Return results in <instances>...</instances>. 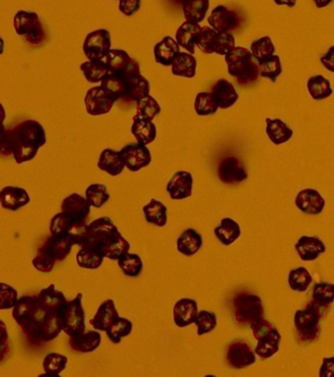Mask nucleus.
Segmentation results:
<instances>
[{
	"label": "nucleus",
	"mask_w": 334,
	"mask_h": 377,
	"mask_svg": "<svg viewBox=\"0 0 334 377\" xmlns=\"http://www.w3.org/2000/svg\"><path fill=\"white\" fill-rule=\"evenodd\" d=\"M105 61L110 70V74L130 76L141 73L139 63L124 49H111L106 56Z\"/></svg>",
	"instance_id": "2eb2a0df"
},
{
	"label": "nucleus",
	"mask_w": 334,
	"mask_h": 377,
	"mask_svg": "<svg viewBox=\"0 0 334 377\" xmlns=\"http://www.w3.org/2000/svg\"><path fill=\"white\" fill-rule=\"evenodd\" d=\"M116 101L101 86L91 87L85 94L84 99L85 110L91 116L108 115Z\"/></svg>",
	"instance_id": "4468645a"
},
{
	"label": "nucleus",
	"mask_w": 334,
	"mask_h": 377,
	"mask_svg": "<svg viewBox=\"0 0 334 377\" xmlns=\"http://www.w3.org/2000/svg\"><path fill=\"white\" fill-rule=\"evenodd\" d=\"M274 2L279 6H288V8H293L297 3V0H274Z\"/></svg>",
	"instance_id": "bf43d9fd"
},
{
	"label": "nucleus",
	"mask_w": 334,
	"mask_h": 377,
	"mask_svg": "<svg viewBox=\"0 0 334 377\" xmlns=\"http://www.w3.org/2000/svg\"><path fill=\"white\" fill-rule=\"evenodd\" d=\"M46 129L39 121L26 119L6 130L1 137V155L13 156L17 165L34 160L46 144Z\"/></svg>",
	"instance_id": "f257e3e1"
},
{
	"label": "nucleus",
	"mask_w": 334,
	"mask_h": 377,
	"mask_svg": "<svg viewBox=\"0 0 334 377\" xmlns=\"http://www.w3.org/2000/svg\"><path fill=\"white\" fill-rule=\"evenodd\" d=\"M295 203L299 212L307 215H319L326 208V200L316 189L301 190L296 194Z\"/></svg>",
	"instance_id": "6ab92c4d"
},
{
	"label": "nucleus",
	"mask_w": 334,
	"mask_h": 377,
	"mask_svg": "<svg viewBox=\"0 0 334 377\" xmlns=\"http://www.w3.org/2000/svg\"><path fill=\"white\" fill-rule=\"evenodd\" d=\"M201 28L202 27L199 24H193L184 21L177 28L175 39H176L179 47L186 49L189 53L194 54L195 53L196 39H197Z\"/></svg>",
	"instance_id": "c9c22d12"
},
{
	"label": "nucleus",
	"mask_w": 334,
	"mask_h": 377,
	"mask_svg": "<svg viewBox=\"0 0 334 377\" xmlns=\"http://www.w3.org/2000/svg\"><path fill=\"white\" fill-rule=\"evenodd\" d=\"M161 106L157 99L152 96L144 97L137 103V115L141 116L144 119L153 121L161 113Z\"/></svg>",
	"instance_id": "603ef678"
},
{
	"label": "nucleus",
	"mask_w": 334,
	"mask_h": 377,
	"mask_svg": "<svg viewBox=\"0 0 334 377\" xmlns=\"http://www.w3.org/2000/svg\"><path fill=\"white\" fill-rule=\"evenodd\" d=\"M182 13L186 22L200 24L210 8V0H182Z\"/></svg>",
	"instance_id": "e433bc0d"
},
{
	"label": "nucleus",
	"mask_w": 334,
	"mask_h": 377,
	"mask_svg": "<svg viewBox=\"0 0 334 377\" xmlns=\"http://www.w3.org/2000/svg\"><path fill=\"white\" fill-rule=\"evenodd\" d=\"M198 303L191 298H182L175 303L173 308V319L179 328L194 324L198 315Z\"/></svg>",
	"instance_id": "5701e85b"
},
{
	"label": "nucleus",
	"mask_w": 334,
	"mask_h": 377,
	"mask_svg": "<svg viewBox=\"0 0 334 377\" xmlns=\"http://www.w3.org/2000/svg\"><path fill=\"white\" fill-rule=\"evenodd\" d=\"M319 377H334V357L324 358L319 371Z\"/></svg>",
	"instance_id": "4d7b16f0"
},
{
	"label": "nucleus",
	"mask_w": 334,
	"mask_h": 377,
	"mask_svg": "<svg viewBox=\"0 0 334 377\" xmlns=\"http://www.w3.org/2000/svg\"><path fill=\"white\" fill-rule=\"evenodd\" d=\"M262 299L255 294L240 293L234 299V319L239 326H251L264 319Z\"/></svg>",
	"instance_id": "9d476101"
},
{
	"label": "nucleus",
	"mask_w": 334,
	"mask_h": 377,
	"mask_svg": "<svg viewBox=\"0 0 334 377\" xmlns=\"http://www.w3.org/2000/svg\"><path fill=\"white\" fill-rule=\"evenodd\" d=\"M313 282L311 272L305 267H298L289 271L288 283L291 290L297 293H305Z\"/></svg>",
	"instance_id": "79ce46f5"
},
{
	"label": "nucleus",
	"mask_w": 334,
	"mask_h": 377,
	"mask_svg": "<svg viewBox=\"0 0 334 377\" xmlns=\"http://www.w3.org/2000/svg\"><path fill=\"white\" fill-rule=\"evenodd\" d=\"M196 69H197V60L194 58L193 54L189 52H179L174 63L170 66L173 75L186 78V79H193L195 77Z\"/></svg>",
	"instance_id": "4c0bfd02"
},
{
	"label": "nucleus",
	"mask_w": 334,
	"mask_h": 377,
	"mask_svg": "<svg viewBox=\"0 0 334 377\" xmlns=\"http://www.w3.org/2000/svg\"><path fill=\"white\" fill-rule=\"evenodd\" d=\"M1 292H0V296H1V303H0V310H6L13 309L14 305L18 302V292L13 287L8 285V284L1 282Z\"/></svg>",
	"instance_id": "5fc2aeb1"
},
{
	"label": "nucleus",
	"mask_w": 334,
	"mask_h": 377,
	"mask_svg": "<svg viewBox=\"0 0 334 377\" xmlns=\"http://www.w3.org/2000/svg\"><path fill=\"white\" fill-rule=\"evenodd\" d=\"M119 317L115 302L112 299H107L97 308L96 315L89 320V324L96 330L106 332Z\"/></svg>",
	"instance_id": "a878e982"
},
{
	"label": "nucleus",
	"mask_w": 334,
	"mask_h": 377,
	"mask_svg": "<svg viewBox=\"0 0 334 377\" xmlns=\"http://www.w3.org/2000/svg\"><path fill=\"white\" fill-rule=\"evenodd\" d=\"M196 47L206 54L226 56L236 47V37L231 33H219L210 26H204L199 32Z\"/></svg>",
	"instance_id": "1a4fd4ad"
},
{
	"label": "nucleus",
	"mask_w": 334,
	"mask_h": 377,
	"mask_svg": "<svg viewBox=\"0 0 334 377\" xmlns=\"http://www.w3.org/2000/svg\"><path fill=\"white\" fill-rule=\"evenodd\" d=\"M207 21L210 27L219 33H231L240 25L238 12L222 4L213 8Z\"/></svg>",
	"instance_id": "f3484780"
},
{
	"label": "nucleus",
	"mask_w": 334,
	"mask_h": 377,
	"mask_svg": "<svg viewBox=\"0 0 334 377\" xmlns=\"http://www.w3.org/2000/svg\"><path fill=\"white\" fill-rule=\"evenodd\" d=\"M218 177L222 183L234 186L248 179V171L243 161L234 156H227L220 162Z\"/></svg>",
	"instance_id": "a211bd4d"
},
{
	"label": "nucleus",
	"mask_w": 334,
	"mask_h": 377,
	"mask_svg": "<svg viewBox=\"0 0 334 377\" xmlns=\"http://www.w3.org/2000/svg\"><path fill=\"white\" fill-rule=\"evenodd\" d=\"M130 133L136 137L137 143L148 146L152 144L157 137V127L153 121L144 119L139 115L132 117Z\"/></svg>",
	"instance_id": "cd10ccee"
},
{
	"label": "nucleus",
	"mask_w": 334,
	"mask_h": 377,
	"mask_svg": "<svg viewBox=\"0 0 334 377\" xmlns=\"http://www.w3.org/2000/svg\"><path fill=\"white\" fill-rule=\"evenodd\" d=\"M91 244L103 253L104 258L111 260H119L121 255L129 253L130 242L124 238L112 219L101 217L89 223V239Z\"/></svg>",
	"instance_id": "f03ea898"
},
{
	"label": "nucleus",
	"mask_w": 334,
	"mask_h": 377,
	"mask_svg": "<svg viewBox=\"0 0 334 377\" xmlns=\"http://www.w3.org/2000/svg\"><path fill=\"white\" fill-rule=\"evenodd\" d=\"M258 64L260 66L261 77L271 81L272 83H276L279 76L283 74L281 58L276 54Z\"/></svg>",
	"instance_id": "8fccbe9b"
},
{
	"label": "nucleus",
	"mask_w": 334,
	"mask_h": 377,
	"mask_svg": "<svg viewBox=\"0 0 334 377\" xmlns=\"http://www.w3.org/2000/svg\"><path fill=\"white\" fill-rule=\"evenodd\" d=\"M307 91L314 101H319L333 96L331 81L323 75L311 76L307 80Z\"/></svg>",
	"instance_id": "ea45409f"
},
{
	"label": "nucleus",
	"mask_w": 334,
	"mask_h": 377,
	"mask_svg": "<svg viewBox=\"0 0 334 377\" xmlns=\"http://www.w3.org/2000/svg\"><path fill=\"white\" fill-rule=\"evenodd\" d=\"M13 27L16 34L24 37L30 46L40 47L46 40V32L35 11L19 10L13 18Z\"/></svg>",
	"instance_id": "6e6552de"
},
{
	"label": "nucleus",
	"mask_w": 334,
	"mask_h": 377,
	"mask_svg": "<svg viewBox=\"0 0 334 377\" xmlns=\"http://www.w3.org/2000/svg\"><path fill=\"white\" fill-rule=\"evenodd\" d=\"M328 310V308L321 307L314 301L308 302L304 309L296 310L293 324L300 343L310 344L319 338L322 332L321 320Z\"/></svg>",
	"instance_id": "39448f33"
},
{
	"label": "nucleus",
	"mask_w": 334,
	"mask_h": 377,
	"mask_svg": "<svg viewBox=\"0 0 334 377\" xmlns=\"http://www.w3.org/2000/svg\"><path fill=\"white\" fill-rule=\"evenodd\" d=\"M142 0H119L118 9L125 17H132L141 8Z\"/></svg>",
	"instance_id": "6e6d98bb"
},
{
	"label": "nucleus",
	"mask_w": 334,
	"mask_h": 377,
	"mask_svg": "<svg viewBox=\"0 0 334 377\" xmlns=\"http://www.w3.org/2000/svg\"><path fill=\"white\" fill-rule=\"evenodd\" d=\"M63 332L69 337L80 335L85 332V315L82 308V294L78 293L69 301L63 319Z\"/></svg>",
	"instance_id": "f8f14e48"
},
{
	"label": "nucleus",
	"mask_w": 334,
	"mask_h": 377,
	"mask_svg": "<svg viewBox=\"0 0 334 377\" xmlns=\"http://www.w3.org/2000/svg\"><path fill=\"white\" fill-rule=\"evenodd\" d=\"M74 246V243L68 236L51 235L33 258V267L42 274H51L55 263L66 260Z\"/></svg>",
	"instance_id": "20e7f679"
},
{
	"label": "nucleus",
	"mask_w": 334,
	"mask_h": 377,
	"mask_svg": "<svg viewBox=\"0 0 334 377\" xmlns=\"http://www.w3.org/2000/svg\"><path fill=\"white\" fill-rule=\"evenodd\" d=\"M123 274L136 278L143 271V262L137 253H125L117 260Z\"/></svg>",
	"instance_id": "37998d69"
},
{
	"label": "nucleus",
	"mask_w": 334,
	"mask_h": 377,
	"mask_svg": "<svg viewBox=\"0 0 334 377\" xmlns=\"http://www.w3.org/2000/svg\"><path fill=\"white\" fill-rule=\"evenodd\" d=\"M193 106L198 116L214 115L220 108L211 92H199L194 99Z\"/></svg>",
	"instance_id": "c03bdc74"
},
{
	"label": "nucleus",
	"mask_w": 334,
	"mask_h": 377,
	"mask_svg": "<svg viewBox=\"0 0 334 377\" xmlns=\"http://www.w3.org/2000/svg\"><path fill=\"white\" fill-rule=\"evenodd\" d=\"M30 196L27 190L22 187L6 186L0 192V203L2 208L11 212H17L30 203Z\"/></svg>",
	"instance_id": "b1692460"
},
{
	"label": "nucleus",
	"mask_w": 334,
	"mask_h": 377,
	"mask_svg": "<svg viewBox=\"0 0 334 377\" xmlns=\"http://www.w3.org/2000/svg\"><path fill=\"white\" fill-rule=\"evenodd\" d=\"M312 1L317 9H324L328 7L333 0H312Z\"/></svg>",
	"instance_id": "052dcab7"
},
{
	"label": "nucleus",
	"mask_w": 334,
	"mask_h": 377,
	"mask_svg": "<svg viewBox=\"0 0 334 377\" xmlns=\"http://www.w3.org/2000/svg\"><path fill=\"white\" fill-rule=\"evenodd\" d=\"M193 176L191 172L179 170L173 175L166 185V191L169 194L170 200H186L193 194Z\"/></svg>",
	"instance_id": "aec40b11"
},
{
	"label": "nucleus",
	"mask_w": 334,
	"mask_h": 377,
	"mask_svg": "<svg viewBox=\"0 0 334 377\" xmlns=\"http://www.w3.org/2000/svg\"><path fill=\"white\" fill-rule=\"evenodd\" d=\"M255 351L243 340L234 341L227 346L226 360L229 367L234 369H243L256 362Z\"/></svg>",
	"instance_id": "dca6fc26"
},
{
	"label": "nucleus",
	"mask_w": 334,
	"mask_h": 377,
	"mask_svg": "<svg viewBox=\"0 0 334 377\" xmlns=\"http://www.w3.org/2000/svg\"><path fill=\"white\" fill-rule=\"evenodd\" d=\"M134 329V324L125 317H118L105 332L109 340L113 344H120L123 338L128 337Z\"/></svg>",
	"instance_id": "de8ad7c7"
},
{
	"label": "nucleus",
	"mask_w": 334,
	"mask_h": 377,
	"mask_svg": "<svg viewBox=\"0 0 334 377\" xmlns=\"http://www.w3.org/2000/svg\"><path fill=\"white\" fill-rule=\"evenodd\" d=\"M181 52V47L176 39L166 35L154 46L153 53L155 62L165 67H170Z\"/></svg>",
	"instance_id": "393cba45"
},
{
	"label": "nucleus",
	"mask_w": 334,
	"mask_h": 377,
	"mask_svg": "<svg viewBox=\"0 0 334 377\" xmlns=\"http://www.w3.org/2000/svg\"><path fill=\"white\" fill-rule=\"evenodd\" d=\"M125 167L130 172H137L150 165L152 155L148 146L139 143L125 144L120 151Z\"/></svg>",
	"instance_id": "ddd939ff"
},
{
	"label": "nucleus",
	"mask_w": 334,
	"mask_h": 377,
	"mask_svg": "<svg viewBox=\"0 0 334 377\" xmlns=\"http://www.w3.org/2000/svg\"><path fill=\"white\" fill-rule=\"evenodd\" d=\"M112 47V37L107 29H97L85 35L82 51L87 60H105Z\"/></svg>",
	"instance_id": "9b49d317"
},
{
	"label": "nucleus",
	"mask_w": 334,
	"mask_h": 377,
	"mask_svg": "<svg viewBox=\"0 0 334 377\" xmlns=\"http://www.w3.org/2000/svg\"><path fill=\"white\" fill-rule=\"evenodd\" d=\"M101 341H103L101 334L96 329V330L84 332L74 337H69V345L75 352L89 354L98 349Z\"/></svg>",
	"instance_id": "72a5a7b5"
},
{
	"label": "nucleus",
	"mask_w": 334,
	"mask_h": 377,
	"mask_svg": "<svg viewBox=\"0 0 334 377\" xmlns=\"http://www.w3.org/2000/svg\"><path fill=\"white\" fill-rule=\"evenodd\" d=\"M47 312L40 305L37 295H27L19 298L12 309L14 321L22 329L30 340L40 342L42 329Z\"/></svg>",
	"instance_id": "7ed1b4c3"
},
{
	"label": "nucleus",
	"mask_w": 334,
	"mask_h": 377,
	"mask_svg": "<svg viewBox=\"0 0 334 377\" xmlns=\"http://www.w3.org/2000/svg\"><path fill=\"white\" fill-rule=\"evenodd\" d=\"M68 358L60 353H49L42 360L44 374L49 376H59L66 369Z\"/></svg>",
	"instance_id": "a18cd8bd"
},
{
	"label": "nucleus",
	"mask_w": 334,
	"mask_h": 377,
	"mask_svg": "<svg viewBox=\"0 0 334 377\" xmlns=\"http://www.w3.org/2000/svg\"><path fill=\"white\" fill-rule=\"evenodd\" d=\"M97 167L110 176H119L124 171L125 165L120 151L113 149H104L99 155Z\"/></svg>",
	"instance_id": "2f4dec72"
},
{
	"label": "nucleus",
	"mask_w": 334,
	"mask_h": 377,
	"mask_svg": "<svg viewBox=\"0 0 334 377\" xmlns=\"http://www.w3.org/2000/svg\"><path fill=\"white\" fill-rule=\"evenodd\" d=\"M85 199L96 208H101L109 200L111 196L108 193L107 187L103 184L94 183L87 186L85 192Z\"/></svg>",
	"instance_id": "3c124183"
},
{
	"label": "nucleus",
	"mask_w": 334,
	"mask_h": 377,
	"mask_svg": "<svg viewBox=\"0 0 334 377\" xmlns=\"http://www.w3.org/2000/svg\"><path fill=\"white\" fill-rule=\"evenodd\" d=\"M227 73L236 78L239 85L252 84L260 77V66L250 49L236 47L225 56Z\"/></svg>",
	"instance_id": "423d86ee"
},
{
	"label": "nucleus",
	"mask_w": 334,
	"mask_h": 377,
	"mask_svg": "<svg viewBox=\"0 0 334 377\" xmlns=\"http://www.w3.org/2000/svg\"><path fill=\"white\" fill-rule=\"evenodd\" d=\"M144 218L149 224L157 226L159 228L165 227L168 223V208L162 201L151 199L148 203L142 208Z\"/></svg>",
	"instance_id": "58836bf2"
},
{
	"label": "nucleus",
	"mask_w": 334,
	"mask_h": 377,
	"mask_svg": "<svg viewBox=\"0 0 334 377\" xmlns=\"http://www.w3.org/2000/svg\"><path fill=\"white\" fill-rule=\"evenodd\" d=\"M125 83H127V89H125L123 101L128 103L130 101L137 103L150 94V83L143 75H141V73L129 76Z\"/></svg>",
	"instance_id": "c756f323"
},
{
	"label": "nucleus",
	"mask_w": 334,
	"mask_h": 377,
	"mask_svg": "<svg viewBox=\"0 0 334 377\" xmlns=\"http://www.w3.org/2000/svg\"><path fill=\"white\" fill-rule=\"evenodd\" d=\"M91 203L87 201L85 196L80 194L73 193L69 194L62 201L60 206L61 212L66 213L68 217L75 221L85 223L91 215Z\"/></svg>",
	"instance_id": "412c9836"
},
{
	"label": "nucleus",
	"mask_w": 334,
	"mask_h": 377,
	"mask_svg": "<svg viewBox=\"0 0 334 377\" xmlns=\"http://www.w3.org/2000/svg\"><path fill=\"white\" fill-rule=\"evenodd\" d=\"M214 235L222 246H231L240 238L241 227L234 218L224 217L220 224L215 227Z\"/></svg>",
	"instance_id": "473e14b6"
},
{
	"label": "nucleus",
	"mask_w": 334,
	"mask_h": 377,
	"mask_svg": "<svg viewBox=\"0 0 334 377\" xmlns=\"http://www.w3.org/2000/svg\"><path fill=\"white\" fill-rule=\"evenodd\" d=\"M312 301L321 307H331L334 303V283L331 282H317L313 287Z\"/></svg>",
	"instance_id": "49530a36"
},
{
	"label": "nucleus",
	"mask_w": 334,
	"mask_h": 377,
	"mask_svg": "<svg viewBox=\"0 0 334 377\" xmlns=\"http://www.w3.org/2000/svg\"><path fill=\"white\" fill-rule=\"evenodd\" d=\"M194 324L197 327L198 336L211 333V332L215 330L216 327L218 326L217 315L214 312H210V310H200Z\"/></svg>",
	"instance_id": "864d4df0"
},
{
	"label": "nucleus",
	"mask_w": 334,
	"mask_h": 377,
	"mask_svg": "<svg viewBox=\"0 0 334 377\" xmlns=\"http://www.w3.org/2000/svg\"><path fill=\"white\" fill-rule=\"evenodd\" d=\"M215 101L221 109L231 108L238 103L239 94L236 87L227 79H220L211 90Z\"/></svg>",
	"instance_id": "bb28decb"
},
{
	"label": "nucleus",
	"mask_w": 334,
	"mask_h": 377,
	"mask_svg": "<svg viewBox=\"0 0 334 377\" xmlns=\"http://www.w3.org/2000/svg\"><path fill=\"white\" fill-rule=\"evenodd\" d=\"M298 257L303 262H314L326 251V246L322 239L303 235L295 245Z\"/></svg>",
	"instance_id": "4be33fe9"
},
{
	"label": "nucleus",
	"mask_w": 334,
	"mask_h": 377,
	"mask_svg": "<svg viewBox=\"0 0 334 377\" xmlns=\"http://www.w3.org/2000/svg\"><path fill=\"white\" fill-rule=\"evenodd\" d=\"M104 258L103 253L89 243L80 246L76 255V262L82 269H98L103 265Z\"/></svg>",
	"instance_id": "f704fd0d"
},
{
	"label": "nucleus",
	"mask_w": 334,
	"mask_h": 377,
	"mask_svg": "<svg viewBox=\"0 0 334 377\" xmlns=\"http://www.w3.org/2000/svg\"><path fill=\"white\" fill-rule=\"evenodd\" d=\"M202 246V235L193 228L184 230L177 239V250L184 257L196 255Z\"/></svg>",
	"instance_id": "7c9ffc66"
},
{
	"label": "nucleus",
	"mask_w": 334,
	"mask_h": 377,
	"mask_svg": "<svg viewBox=\"0 0 334 377\" xmlns=\"http://www.w3.org/2000/svg\"><path fill=\"white\" fill-rule=\"evenodd\" d=\"M322 65L331 73H334V46L329 47L328 51L322 56Z\"/></svg>",
	"instance_id": "13d9d810"
},
{
	"label": "nucleus",
	"mask_w": 334,
	"mask_h": 377,
	"mask_svg": "<svg viewBox=\"0 0 334 377\" xmlns=\"http://www.w3.org/2000/svg\"><path fill=\"white\" fill-rule=\"evenodd\" d=\"M267 139L274 146H281L292 139L295 131L281 118H266Z\"/></svg>",
	"instance_id": "c85d7f7f"
},
{
	"label": "nucleus",
	"mask_w": 334,
	"mask_h": 377,
	"mask_svg": "<svg viewBox=\"0 0 334 377\" xmlns=\"http://www.w3.org/2000/svg\"><path fill=\"white\" fill-rule=\"evenodd\" d=\"M253 336L257 340L255 353L263 360L271 359L281 348V334L272 322L262 319L250 326Z\"/></svg>",
	"instance_id": "0eeeda50"
},
{
	"label": "nucleus",
	"mask_w": 334,
	"mask_h": 377,
	"mask_svg": "<svg viewBox=\"0 0 334 377\" xmlns=\"http://www.w3.org/2000/svg\"><path fill=\"white\" fill-rule=\"evenodd\" d=\"M80 69L85 80L91 84L103 82L110 73L105 60H87L80 64Z\"/></svg>",
	"instance_id": "a19ab883"
},
{
	"label": "nucleus",
	"mask_w": 334,
	"mask_h": 377,
	"mask_svg": "<svg viewBox=\"0 0 334 377\" xmlns=\"http://www.w3.org/2000/svg\"><path fill=\"white\" fill-rule=\"evenodd\" d=\"M250 51L257 62L259 63L261 61L274 56L276 52V46H274L271 37L264 35V37L253 40Z\"/></svg>",
	"instance_id": "09e8293b"
}]
</instances>
